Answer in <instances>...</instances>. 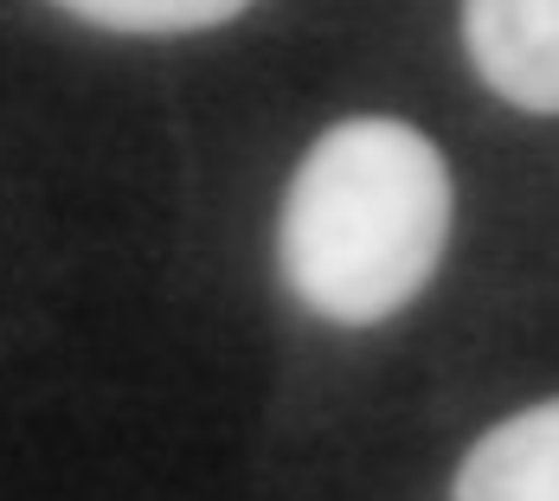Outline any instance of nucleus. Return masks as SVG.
Listing matches in <instances>:
<instances>
[{
    "label": "nucleus",
    "instance_id": "nucleus-1",
    "mask_svg": "<svg viewBox=\"0 0 559 501\" xmlns=\"http://www.w3.org/2000/svg\"><path fill=\"white\" fill-rule=\"evenodd\" d=\"M450 244V167L399 116H347L316 135L277 219V264L302 309L341 329L399 315Z\"/></svg>",
    "mask_w": 559,
    "mask_h": 501
},
{
    "label": "nucleus",
    "instance_id": "nucleus-3",
    "mask_svg": "<svg viewBox=\"0 0 559 501\" xmlns=\"http://www.w3.org/2000/svg\"><path fill=\"white\" fill-rule=\"evenodd\" d=\"M450 501H559V398L483 431L456 469Z\"/></svg>",
    "mask_w": 559,
    "mask_h": 501
},
{
    "label": "nucleus",
    "instance_id": "nucleus-2",
    "mask_svg": "<svg viewBox=\"0 0 559 501\" xmlns=\"http://www.w3.org/2000/svg\"><path fill=\"white\" fill-rule=\"evenodd\" d=\"M476 77L534 116H559V0H463Z\"/></svg>",
    "mask_w": 559,
    "mask_h": 501
},
{
    "label": "nucleus",
    "instance_id": "nucleus-4",
    "mask_svg": "<svg viewBox=\"0 0 559 501\" xmlns=\"http://www.w3.org/2000/svg\"><path fill=\"white\" fill-rule=\"evenodd\" d=\"M58 7L110 33H206L238 20L251 0H58Z\"/></svg>",
    "mask_w": 559,
    "mask_h": 501
}]
</instances>
